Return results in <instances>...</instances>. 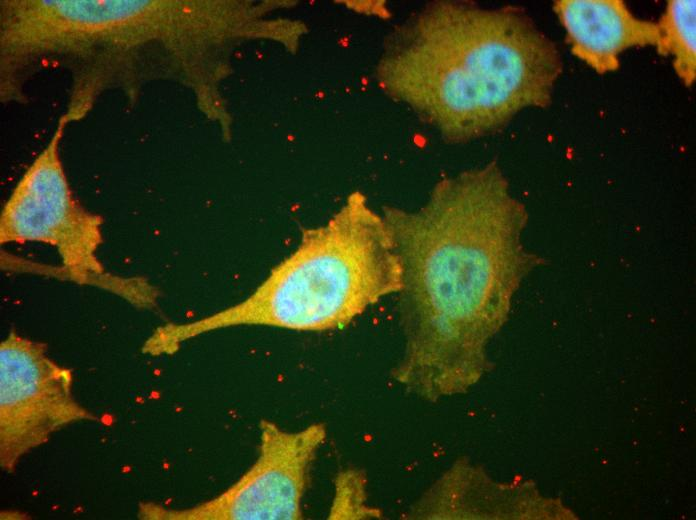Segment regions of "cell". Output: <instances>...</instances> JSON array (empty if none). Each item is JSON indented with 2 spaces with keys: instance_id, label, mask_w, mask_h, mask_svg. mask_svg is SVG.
<instances>
[{
  "instance_id": "cell-1",
  "label": "cell",
  "mask_w": 696,
  "mask_h": 520,
  "mask_svg": "<svg viewBox=\"0 0 696 520\" xmlns=\"http://www.w3.org/2000/svg\"><path fill=\"white\" fill-rule=\"evenodd\" d=\"M401 265L403 353L392 370L427 402L467 392L491 368L490 340L545 259L522 235L525 205L496 161L439 180L418 209L385 207Z\"/></svg>"
},
{
  "instance_id": "cell-2",
  "label": "cell",
  "mask_w": 696,
  "mask_h": 520,
  "mask_svg": "<svg viewBox=\"0 0 696 520\" xmlns=\"http://www.w3.org/2000/svg\"><path fill=\"white\" fill-rule=\"evenodd\" d=\"M562 72L556 44L523 8L452 0L433 1L398 25L378 65L385 93L449 143L549 107Z\"/></svg>"
},
{
  "instance_id": "cell-3",
  "label": "cell",
  "mask_w": 696,
  "mask_h": 520,
  "mask_svg": "<svg viewBox=\"0 0 696 520\" xmlns=\"http://www.w3.org/2000/svg\"><path fill=\"white\" fill-rule=\"evenodd\" d=\"M401 286L391 231L354 192L326 224L304 230L296 248L242 301L194 321L159 326L153 340L161 353L173 355L188 340L238 326L335 330Z\"/></svg>"
},
{
  "instance_id": "cell-4",
  "label": "cell",
  "mask_w": 696,
  "mask_h": 520,
  "mask_svg": "<svg viewBox=\"0 0 696 520\" xmlns=\"http://www.w3.org/2000/svg\"><path fill=\"white\" fill-rule=\"evenodd\" d=\"M68 121L61 116L45 147L14 186L0 214V244L37 242L57 250L69 279L107 284L97 257L103 218L74 196L60 154Z\"/></svg>"
},
{
  "instance_id": "cell-5",
  "label": "cell",
  "mask_w": 696,
  "mask_h": 520,
  "mask_svg": "<svg viewBox=\"0 0 696 520\" xmlns=\"http://www.w3.org/2000/svg\"><path fill=\"white\" fill-rule=\"evenodd\" d=\"M258 456L228 488L191 507L141 502L144 520H300L317 453L327 436L323 423L286 431L263 419Z\"/></svg>"
},
{
  "instance_id": "cell-6",
  "label": "cell",
  "mask_w": 696,
  "mask_h": 520,
  "mask_svg": "<svg viewBox=\"0 0 696 520\" xmlns=\"http://www.w3.org/2000/svg\"><path fill=\"white\" fill-rule=\"evenodd\" d=\"M73 375L47 354L44 342L11 331L0 343V467L20 459L72 423L98 418L72 393Z\"/></svg>"
},
{
  "instance_id": "cell-7",
  "label": "cell",
  "mask_w": 696,
  "mask_h": 520,
  "mask_svg": "<svg viewBox=\"0 0 696 520\" xmlns=\"http://www.w3.org/2000/svg\"><path fill=\"white\" fill-rule=\"evenodd\" d=\"M538 502L528 484L494 482L460 458L411 505L404 519H528L538 516Z\"/></svg>"
},
{
  "instance_id": "cell-8",
  "label": "cell",
  "mask_w": 696,
  "mask_h": 520,
  "mask_svg": "<svg viewBox=\"0 0 696 520\" xmlns=\"http://www.w3.org/2000/svg\"><path fill=\"white\" fill-rule=\"evenodd\" d=\"M553 9L571 53L600 75L617 71L627 49L659 45L657 22L637 17L623 0H557Z\"/></svg>"
},
{
  "instance_id": "cell-9",
  "label": "cell",
  "mask_w": 696,
  "mask_h": 520,
  "mask_svg": "<svg viewBox=\"0 0 696 520\" xmlns=\"http://www.w3.org/2000/svg\"><path fill=\"white\" fill-rule=\"evenodd\" d=\"M660 41L657 52L671 55L681 82L691 87L696 80V1L670 0L657 22Z\"/></svg>"
},
{
  "instance_id": "cell-10",
  "label": "cell",
  "mask_w": 696,
  "mask_h": 520,
  "mask_svg": "<svg viewBox=\"0 0 696 520\" xmlns=\"http://www.w3.org/2000/svg\"><path fill=\"white\" fill-rule=\"evenodd\" d=\"M334 496L328 519H371L380 511L367 505L366 478L360 470L341 471L335 479Z\"/></svg>"
}]
</instances>
